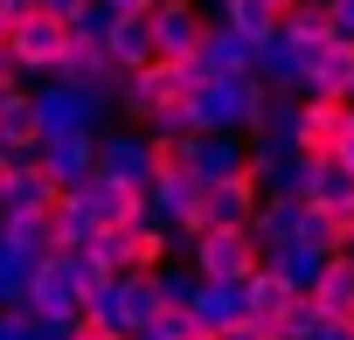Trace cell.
<instances>
[{
	"instance_id": "obj_6",
	"label": "cell",
	"mask_w": 354,
	"mask_h": 340,
	"mask_svg": "<svg viewBox=\"0 0 354 340\" xmlns=\"http://www.w3.org/2000/svg\"><path fill=\"white\" fill-rule=\"evenodd\" d=\"M0 153H21V160H35V153H49V111H42V84L28 91H8L0 97Z\"/></svg>"
},
{
	"instance_id": "obj_4",
	"label": "cell",
	"mask_w": 354,
	"mask_h": 340,
	"mask_svg": "<svg viewBox=\"0 0 354 340\" xmlns=\"http://www.w3.org/2000/svg\"><path fill=\"white\" fill-rule=\"evenodd\" d=\"M84 223L91 236H132L153 223V188L146 181H84Z\"/></svg>"
},
{
	"instance_id": "obj_1",
	"label": "cell",
	"mask_w": 354,
	"mask_h": 340,
	"mask_svg": "<svg viewBox=\"0 0 354 340\" xmlns=\"http://www.w3.org/2000/svg\"><path fill=\"white\" fill-rule=\"evenodd\" d=\"M264 264H271V250L257 243V229H250V223H236V229H216V236L188 243V271H195L202 285H236V292H243Z\"/></svg>"
},
{
	"instance_id": "obj_14",
	"label": "cell",
	"mask_w": 354,
	"mask_h": 340,
	"mask_svg": "<svg viewBox=\"0 0 354 340\" xmlns=\"http://www.w3.org/2000/svg\"><path fill=\"white\" fill-rule=\"evenodd\" d=\"M319 229H326V250H333V257L354 250V188H347L333 209H319Z\"/></svg>"
},
{
	"instance_id": "obj_11",
	"label": "cell",
	"mask_w": 354,
	"mask_h": 340,
	"mask_svg": "<svg viewBox=\"0 0 354 340\" xmlns=\"http://www.w3.org/2000/svg\"><path fill=\"white\" fill-rule=\"evenodd\" d=\"M306 292H313L319 319H354V250L326 257V264H319V278H313Z\"/></svg>"
},
{
	"instance_id": "obj_5",
	"label": "cell",
	"mask_w": 354,
	"mask_h": 340,
	"mask_svg": "<svg viewBox=\"0 0 354 340\" xmlns=\"http://www.w3.org/2000/svg\"><path fill=\"white\" fill-rule=\"evenodd\" d=\"M153 35H160V63H209L223 42V21H209L195 0H160Z\"/></svg>"
},
{
	"instance_id": "obj_13",
	"label": "cell",
	"mask_w": 354,
	"mask_h": 340,
	"mask_svg": "<svg viewBox=\"0 0 354 340\" xmlns=\"http://www.w3.org/2000/svg\"><path fill=\"white\" fill-rule=\"evenodd\" d=\"M167 243H174V229H167V223L132 229V271H167Z\"/></svg>"
},
{
	"instance_id": "obj_12",
	"label": "cell",
	"mask_w": 354,
	"mask_h": 340,
	"mask_svg": "<svg viewBox=\"0 0 354 340\" xmlns=\"http://www.w3.org/2000/svg\"><path fill=\"white\" fill-rule=\"evenodd\" d=\"M333 35H340V28H333V0H306V8H299V15L285 21L278 49H292V56L306 63V56H313V49H326Z\"/></svg>"
},
{
	"instance_id": "obj_16",
	"label": "cell",
	"mask_w": 354,
	"mask_h": 340,
	"mask_svg": "<svg viewBox=\"0 0 354 340\" xmlns=\"http://www.w3.org/2000/svg\"><path fill=\"white\" fill-rule=\"evenodd\" d=\"M313 340H354V319H326V326H319Z\"/></svg>"
},
{
	"instance_id": "obj_7",
	"label": "cell",
	"mask_w": 354,
	"mask_h": 340,
	"mask_svg": "<svg viewBox=\"0 0 354 340\" xmlns=\"http://www.w3.org/2000/svg\"><path fill=\"white\" fill-rule=\"evenodd\" d=\"M299 97H354V35H333L299 63Z\"/></svg>"
},
{
	"instance_id": "obj_10",
	"label": "cell",
	"mask_w": 354,
	"mask_h": 340,
	"mask_svg": "<svg viewBox=\"0 0 354 340\" xmlns=\"http://www.w3.org/2000/svg\"><path fill=\"white\" fill-rule=\"evenodd\" d=\"M243 292H250V319H264V326H285V319H292V305L306 299V285H299V278H285V271H271V264H264Z\"/></svg>"
},
{
	"instance_id": "obj_2",
	"label": "cell",
	"mask_w": 354,
	"mask_h": 340,
	"mask_svg": "<svg viewBox=\"0 0 354 340\" xmlns=\"http://www.w3.org/2000/svg\"><path fill=\"white\" fill-rule=\"evenodd\" d=\"M347 139H354V97H299V118H292V160L333 167Z\"/></svg>"
},
{
	"instance_id": "obj_17",
	"label": "cell",
	"mask_w": 354,
	"mask_h": 340,
	"mask_svg": "<svg viewBox=\"0 0 354 340\" xmlns=\"http://www.w3.org/2000/svg\"><path fill=\"white\" fill-rule=\"evenodd\" d=\"M104 8H111V15H153L160 0H104Z\"/></svg>"
},
{
	"instance_id": "obj_15",
	"label": "cell",
	"mask_w": 354,
	"mask_h": 340,
	"mask_svg": "<svg viewBox=\"0 0 354 340\" xmlns=\"http://www.w3.org/2000/svg\"><path fill=\"white\" fill-rule=\"evenodd\" d=\"M8 91H21V63H15V49H0V97Z\"/></svg>"
},
{
	"instance_id": "obj_8",
	"label": "cell",
	"mask_w": 354,
	"mask_h": 340,
	"mask_svg": "<svg viewBox=\"0 0 354 340\" xmlns=\"http://www.w3.org/2000/svg\"><path fill=\"white\" fill-rule=\"evenodd\" d=\"M104 49L125 77H139L146 63H160V35H153V15H104Z\"/></svg>"
},
{
	"instance_id": "obj_18",
	"label": "cell",
	"mask_w": 354,
	"mask_h": 340,
	"mask_svg": "<svg viewBox=\"0 0 354 340\" xmlns=\"http://www.w3.org/2000/svg\"><path fill=\"white\" fill-rule=\"evenodd\" d=\"M333 28H340V35H354V0H333Z\"/></svg>"
},
{
	"instance_id": "obj_9",
	"label": "cell",
	"mask_w": 354,
	"mask_h": 340,
	"mask_svg": "<svg viewBox=\"0 0 354 340\" xmlns=\"http://www.w3.org/2000/svg\"><path fill=\"white\" fill-rule=\"evenodd\" d=\"M285 8H278V0H223V28L236 35V42H250L257 56H271L278 49V35H285Z\"/></svg>"
},
{
	"instance_id": "obj_3",
	"label": "cell",
	"mask_w": 354,
	"mask_h": 340,
	"mask_svg": "<svg viewBox=\"0 0 354 340\" xmlns=\"http://www.w3.org/2000/svg\"><path fill=\"white\" fill-rule=\"evenodd\" d=\"M77 21H63V15H28V21H15V63H21V77H35V84H56L63 77V63H70V49H77Z\"/></svg>"
},
{
	"instance_id": "obj_19",
	"label": "cell",
	"mask_w": 354,
	"mask_h": 340,
	"mask_svg": "<svg viewBox=\"0 0 354 340\" xmlns=\"http://www.w3.org/2000/svg\"><path fill=\"white\" fill-rule=\"evenodd\" d=\"M333 167H340V181H347V188H354V139H347V146H340V160H333Z\"/></svg>"
}]
</instances>
